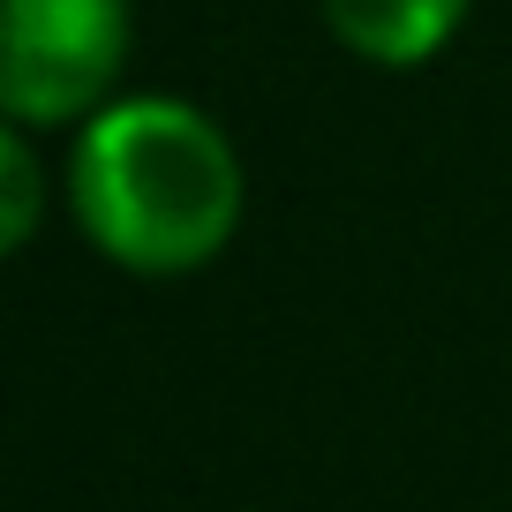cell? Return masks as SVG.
Here are the masks:
<instances>
[{
  "label": "cell",
  "mask_w": 512,
  "mask_h": 512,
  "mask_svg": "<svg viewBox=\"0 0 512 512\" xmlns=\"http://www.w3.org/2000/svg\"><path fill=\"white\" fill-rule=\"evenodd\" d=\"M68 204L136 272L204 264L241 219V159L189 98H106L76 128Z\"/></svg>",
  "instance_id": "cell-1"
},
{
  "label": "cell",
  "mask_w": 512,
  "mask_h": 512,
  "mask_svg": "<svg viewBox=\"0 0 512 512\" xmlns=\"http://www.w3.org/2000/svg\"><path fill=\"white\" fill-rule=\"evenodd\" d=\"M0 166H8V241H23L31 234V196H38L31 151H23V121L0 128Z\"/></svg>",
  "instance_id": "cell-4"
},
{
  "label": "cell",
  "mask_w": 512,
  "mask_h": 512,
  "mask_svg": "<svg viewBox=\"0 0 512 512\" xmlns=\"http://www.w3.org/2000/svg\"><path fill=\"white\" fill-rule=\"evenodd\" d=\"M128 53V0H8L0 38V106L8 121L98 113Z\"/></svg>",
  "instance_id": "cell-2"
},
{
  "label": "cell",
  "mask_w": 512,
  "mask_h": 512,
  "mask_svg": "<svg viewBox=\"0 0 512 512\" xmlns=\"http://www.w3.org/2000/svg\"><path fill=\"white\" fill-rule=\"evenodd\" d=\"M467 0H324V16H332V31L347 38L354 53H369V61H422V53L445 46V31L460 23Z\"/></svg>",
  "instance_id": "cell-3"
}]
</instances>
